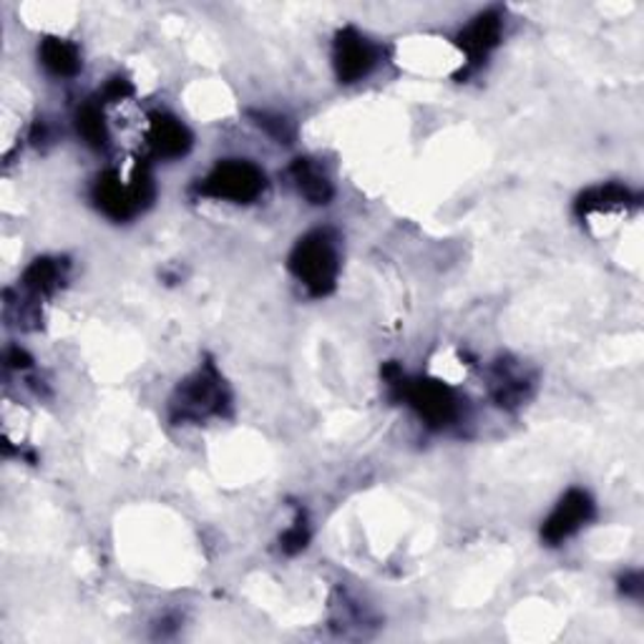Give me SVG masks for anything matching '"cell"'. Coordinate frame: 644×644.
Masks as SVG:
<instances>
[{
	"label": "cell",
	"mask_w": 644,
	"mask_h": 644,
	"mask_svg": "<svg viewBox=\"0 0 644 644\" xmlns=\"http://www.w3.org/2000/svg\"><path fill=\"white\" fill-rule=\"evenodd\" d=\"M290 269L315 298L333 292L337 273H341L333 234L327 230L304 234L302 240L295 244V250L290 254Z\"/></svg>",
	"instance_id": "6da1fadb"
},
{
	"label": "cell",
	"mask_w": 644,
	"mask_h": 644,
	"mask_svg": "<svg viewBox=\"0 0 644 644\" xmlns=\"http://www.w3.org/2000/svg\"><path fill=\"white\" fill-rule=\"evenodd\" d=\"M151 197H154V182H151V174L143 166L134 169L129 180H124L116 172H106L93 184V202L116 222L139 215Z\"/></svg>",
	"instance_id": "7a4b0ae2"
},
{
	"label": "cell",
	"mask_w": 644,
	"mask_h": 644,
	"mask_svg": "<svg viewBox=\"0 0 644 644\" xmlns=\"http://www.w3.org/2000/svg\"><path fill=\"white\" fill-rule=\"evenodd\" d=\"M265 186V172H262L257 164H252L248 159H227L219 161L205 180H202L199 194L209 199L250 205V202L260 199Z\"/></svg>",
	"instance_id": "3957f363"
},
{
	"label": "cell",
	"mask_w": 644,
	"mask_h": 644,
	"mask_svg": "<svg viewBox=\"0 0 644 644\" xmlns=\"http://www.w3.org/2000/svg\"><path fill=\"white\" fill-rule=\"evenodd\" d=\"M386 378L391 380V386H395L398 391H401L403 401L409 403L411 409L428 423V426L444 428L451 421H456V415H459V401H456L451 388L440 383V380H413V383H409V380H403L398 368H395V376L388 372Z\"/></svg>",
	"instance_id": "277c9868"
},
{
	"label": "cell",
	"mask_w": 644,
	"mask_h": 644,
	"mask_svg": "<svg viewBox=\"0 0 644 644\" xmlns=\"http://www.w3.org/2000/svg\"><path fill=\"white\" fill-rule=\"evenodd\" d=\"M225 405V380L211 366L199 368L189 380H184L174 398V413L180 421H199L207 418V415H219Z\"/></svg>",
	"instance_id": "5b68a950"
},
{
	"label": "cell",
	"mask_w": 644,
	"mask_h": 644,
	"mask_svg": "<svg viewBox=\"0 0 644 644\" xmlns=\"http://www.w3.org/2000/svg\"><path fill=\"white\" fill-rule=\"evenodd\" d=\"M378 58L380 48L370 38L363 36L358 28H353V25H347V28L335 36L333 64L341 83H355L366 79L376 69Z\"/></svg>",
	"instance_id": "8992f818"
},
{
	"label": "cell",
	"mask_w": 644,
	"mask_h": 644,
	"mask_svg": "<svg viewBox=\"0 0 644 644\" xmlns=\"http://www.w3.org/2000/svg\"><path fill=\"white\" fill-rule=\"evenodd\" d=\"M591 516H595V502H591L587 491L582 488L566 491L562 502L556 504L554 511L549 514V519L544 521L541 537H544V541H549V544H562V541L574 537L582 527H587Z\"/></svg>",
	"instance_id": "52a82bcc"
},
{
	"label": "cell",
	"mask_w": 644,
	"mask_h": 644,
	"mask_svg": "<svg viewBox=\"0 0 644 644\" xmlns=\"http://www.w3.org/2000/svg\"><path fill=\"white\" fill-rule=\"evenodd\" d=\"M504 33V19L498 11H483L476 15L456 38V46L461 48L465 61L471 66L481 64L483 58H488L491 50L498 46Z\"/></svg>",
	"instance_id": "ba28073f"
},
{
	"label": "cell",
	"mask_w": 644,
	"mask_h": 644,
	"mask_svg": "<svg viewBox=\"0 0 644 644\" xmlns=\"http://www.w3.org/2000/svg\"><path fill=\"white\" fill-rule=\"evenodd\" d=\"M149 147L157 157L176 159L184 157L192 147V134L180 118L169 114H151L149 116V131H147Z\"/></svg>",
	"instance_id": "9c48e42d"
},
{
	"label": "cell",
	"mask_w": 644,
	"mask_h": 644,
	"mask_svg": "<svg viewBox=\"0 0 644 644\" xmlns=\"http://www.w3.org/2000/svg\"><path fill=\"white\" fill-rule=\"evenodd\" d=\"M290 180L310 205H327L333 199V182L318 161L295 159L290 166Z\"/></svg>",
	"instance_id": "30bf717a"
},
{
	"label": "cell",
	"mask_w": 644,
	"mask_h": 644,
	"mask_svg": "<svg viewBox=\"0 0 644 644\" xmlns=\"http://www.w3.org/2000/svg\"><path fill=\"white\" fill-rule=\"evenodd\" d=\"M38 58L48 73L61 76V79H69V76L81 71L79 48L66 38H44V44L38 48Z\"/></svg>",
	"instance_id": "8fae6325"
},
{
	"label": "cell",
	"mask_w": 644,
	"mask_h": 644,
	"mask_svg": "<svg viewBox=\"0 0 644 644\" xmlns=\"http://www.w3.org/2000/svg\"><path fill=\"white\" fill-rule=\"evenodd\" d=\"M529 376L511 363H498L491 378V393H494L498 405H519L529 393Z\"/></svg>",
	"instance_id": "7c38bea8"
},
{
	"label": "cell",
	"mask_w": 644,
	"mask_h": 644,
	"mask_svg": "<svg viewBox=\"0 0 644 644\" xmlns=\"http://www.w3.org/2000/svg\"><path fill=\"white\" fill-rule=\"evenodd\" d=\"M64 269L66 265L61 260H36L33 265L25 269L23 275V287L28 290L33 298H46V295L56 292L64 283Z\"/></svg>",
	"instance_id": "4fadbf2b"
},
{
	"label": "cell",
	"mask_w": 644,
	"mask_h": 644,
	"mask_svg": "<svg viewBox=\"0 0 644 644\" xmlns=\"http://www.w3.org/2000/svg\"><path fill=\"white\" fill-rule=\"evenodd\" d=\"M76 129H79V137L87 141L91 149L106 147L108 126L101 101H87V104L79 108V114H76Z\"/></svg>",
	"instance_id": "5bb4252c"
},
{
	"label": "cell",
	"mask_w": 644,
	"mask_h": 644,
	"mask_svg": "<svg viewBox=\"0 0 644 644\" xmlns=\"http://www.w3.org/2000/svg\"><path fill=\"white\" fill-rule=\"evenodd\" d=\"M630 189H624L620 184H607L597 186V189H589L579 199V211L582 215H601V211H617L630 207Z\"/></svg>",
	"instance_id": "9a60e30c"
},
{
	"label": "cell",
	"mask_w": 644,
	"mask_h": 644,
	"mask_svg": "<svg viewBox=\"0 0 644 644\" xmlns=\"http://www.w3.org/2000/svg\"><path fill=\"white\" fill-rule=\"evenodd\" d=\"M257 124L260 129H265L269 137L277 139L279 143H290L295 137V129L292 124L287 122L285 116H277V114H257Z\"/></svg>",
	"instance_id": "2e32d148"
},
{
	"label": "cell",
	"mask_w": 644,
	"mask_h": 644,
	"mask_svg": "<svg viewBox=\"0 0 644 644\" xmlns=\"http://www.w3.org/2000/svg\"><path fill=\"white\" fill-rule=\"evenodd\" d=\"M308 541H310L308 524H304L302 516H298L292 527L283 533V552L285 554H298V552H302L304 547H308Z\"/></svg>",
	"instance_id": "e0dca14e"
},
{
	"label": "cell",
	"mask_w": 644,
	"mask_h": 644,
	"mask_svg": "<svg viewBox=\"0 0 644 644\" xmlns=\"http://www.w3.org/2000/svg\"><path fill=\"white\" fill-rule=\"evenodd\" d=\"M126 96H131V83L126 79H112L106 83L104 89V99L106 101H122Z\"/></svg>",
	"instance_id": "ac0fdd59"
}]
</instances>
